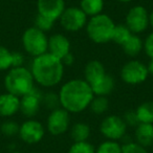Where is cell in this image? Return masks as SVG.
I'll list each match as a JSON object with an SVG mask.
<instances>
[{
    "instance_id": "cell-1",
    "label": "cell",
    "mask_w": 153,
    "mask_h": 153,
    "mask_svg": "<svg viewBox=\"0 0 153 153\" xmlns=\"http://www.w3.org/2000/svg\"><path fill=\"white\" fill-rule=\"evenodd\" d=\"M60 106L69 113H81L89 107L94 94L91 86L84 79H71L61 86Z\"/></svg>"
},
{
    "instance_id": "cell-2",
    "label": "cell",
    "mask_w": 153,
    "mask_h": 153,
    "mask_svg": "<svg viewBox=\"0 0 153 153\" xmlns=\"http://www.w3.org/2000/svg\"><path fill=\"white\" fill-rule=\"evenodd\" d=\"M62 61L49 53H45L33 59L30 72L35 83L45 88H51L61 83L64 76Z\"/></svg>"
},
{
    "instance_id": "cell-3",
    "label": "cell",
    "mask_w": 153,
    "mask_h": 153,
    "mask_svg": "<svg viewBox=\"0 0 153 153\" xmlns=\"http://www.w3.org/2000/svg\"><path fill=\"white\" fill-rule=\"evenodd\" d=\"M4 87L7 92L18 98L27 94L35 87V80L30 69L25 66L12 67L4 76Z\"/></svg>"
},
{
    "instance_id": "cell-4",
    "label": "cell",
    "mask_w": 153,
    "mask_h": 153,
    "mask_svg": "<svg viewBox=\"0 0 153 153\" xmlns=\"http://www.w3.org/2000/svg\"><path fill=\"white\" fill-rule=\"evenodd\" d=\"M115 23L110 16L107 14L89 17L86 24V34L92 42L97 44H106L112 41V35Z\"/></svg>"
},
{
    "instance_id": "cell-5",
    "label": "cell",
    "mask_w": 153,
    "mask_h": 153,
    "mask_svg": "<svg viewBox=\"0 0 153 153\" xmlns=\"http://www.w3.org/2000/svg\"><path fill=\"white\" fill-rule=\"evenodd\" d=\"M21 41L25 53L32 57L35 58L47 53L48 37L46 36V33L35 26L28 27L24 30Z\"/></svg>"
},
{
    "instance_id": "cell-6",
    "label": "cell",
    "mask_w": 153,
    "mask_h": 153,
    "mask_svg": "<svg viewBox=\"0 0 153 153\" xmlns=\"http://www.w3.org/2000/svg\"><path fill=\"white\" fill-rule=\"evenodd\" d=\"M121 79L128 85H138L147 80L149 76L147 65L138 60L126 62L120 71Z\"/></svg>"
},
{
    "instance_id": "cell-7",
    "label": "cell",
    "mask_w": 153,
    "mask_h": 153,
    "mask_svg": "<svg viewBox=\"0 0 153 153\" xmlns=\"http://www.w3.org/2000/svg\"><path fill=\"white\" fill-rule=\"evenodd\" d=\"M127 125L123 117L117 114L107 115L100 124V132L106 140H121L127 133Z\"/></svg>"
},
{
    "instance_id": "cell-8",
    "label": "cell",
    "mask_w": 153,
    "mask_h": 153,
    "mask_svg": "<svg viewBox=\"0 0 153 153\" xmlns=\"http://www.w3.org/2000/svg\"><path fill=\"white\" fill-rule=\"evenodd\" d=\"M61 26L66 32H79L87 24L88 17L80 7H65L59 19Z\"/></svg>"
},
{
    "instance_id": "cell-9",
    "label": "cell",
    "mask_w": 153,
    "mask_h": 153,
    "mask_svg": "<svg viewBox=\"0 0 153 153\" xmlns=\"http://www.w3.org/2000/svg\"><path fill=\"white\" fill-rule=\"evenodd\" d=\"M125 25L134 35L144 33L150 26V24H149V12L143 5L132 7L126 14Z\"/></svg>"
},
{
    "instance_id": "cell-10",
    "label": "cell",
    "mask_w": 153,
    "mask_h": 153,
    "mask_svg": "<svg viewBox=\"0 0 153 153\" xmlns=\"http://www.w3.org/2000/svg\"><path fill=\"white\" fill-rule=\"evenodd\" d=\"M70 126V113L59 107L53 109L47 117L46 129L51 135L59 136L64 134Z\"/></svg>"
},
{
    "instance_id": "cell-11",
    "label": "cell",
    "mask_w": 153,
    "mask_h": 153,
    "mask_svg": "<svg viewBox=\"0 0 153 153\" xmlns=\"http://www.w3.org/2000/svg\"><path fill=\"white\" fill-rule=\"evenodd\" d=\"M20 140L27 145L40 143L45 135V128L42 123L34 119H28L20 125L18 132Z\"/></svg>"
},
{
    "instance_id": "cell-12",
    "label": "cell",
    "mask_w": 153,
    "mask_h": 153,
    "mask_svg": "<svg viewBox=\"0 0 153 153\" xmlns=\"http://www.w3.org/2000/svg\"><path fill=\"white\" fill-rule=\"evenodd\" d=\"M43 92L34 87V89L27 94L20 98V112L28 119H33L38 114L42 105Z\"/></svg>"
},
{
    "instance_id": "cell-13",
    "label": "cell",
    "mask_w": 153,
    "mask_h": 153,
    "mask_svg": "<svg viewBox=\"0 0 153 153\" xmlns=\"http://www.w3.org/2000/svg\"><path fill=\"white\" fill-rule=\"evenodd\" d=\"M65 7L64 0H37V14L53 22L60 19Z\"/></svg>"
},
{
    "instance_id": "cell-14",
    "label": "cell",
    "mask_w": 153,
    "mask_h": 153,
    "mask_svg": "<svg viewBox=\"0 0 153 153\" xmlns=\"http://www.w3.org/2000/svg\"><path fill=\"white\" fill-rule=\"evenodd\" d=\"M70 41L64 35L57 33L51 35L48 38V45H47V53L55 56L56 58L62 60L64 56L70 53Z\"/></svg>"
},
{
    "instance_id": "cell-15",
    "label": "cell",
    "mask_w": 153,
    "mask_h": 153,
    "mask_svg": "<svg viewBox=\"0 0 153 153\" xmlns=\"http://www.w3.org/2000/svg\"><path fill=\"white\" fill-rule=\"evenodd\" d=\"M20 110V98L5 92L0 94V117H11Z\"/></svg>"
},
{
    "instance_id": "cell-16",
    "label": "cell",
    "mask_w": 153,
    "mask_h": 153,
    "mask_svg": "<svg viewBox=\"0 0 153 153\" xmlns=\"http://www.w3.org/2000/svg\"><path fill=\"white\" fill-rule=\"evenodd\" d=\"M106 74V69L102 62L99 60H91L86 64L84 68V80L90 86H92L100 81Z\"/></svg>"
},
{
    "instance_id": "cell-17",
    "label": "cell",
    "mask_w": 153,
    "mask_h": 153,
    "mask_svg": "<svg viewBox=\"0 0 153 153\" xmlns=\"http://www.w3.org/2000/svg\"><path fill=\"white\" fill-rule=\"evenodd\" d=\"M134 142L145 148L153 144V124L140 123L134 130Z\"/></svg>"
},
{
    "instance_id": "cell-18",
    "label": "cell",
    "mask_w": 153,
    "mask_h": 153,
    "mask_svg": "<svg viewBox=\"0 0 153 153\" xmlns=\"http://www.w3.org/2000/svg\"><path fill=\"white\" fill-rule=\"evenodd\" d=\"M115 88V81L113 76L109 74H106L102 79L96 84L91 86V89L94 91V96L100 97H108Z\"/></svg>"
},
{
    "instance_id": "cell-19",
    "label": "cell",
    "mask_w": 153,
    "mask_h": 153,
    "mask_svg": "<svg viewBox=\"0 0 153 153\" xmlns=\"http://www.w3.org/2000/svg\"><path fill=\"white\" fill-rule=\"evenodd\" d=\"M124 53L128 56V57L134 58L138 56L144 49V41L140 39L138 35L132 34L130 38L122 45Z\"/></svg>"
},
{
    "instance_id": "cell-20",
    "label": "cell",
    "mask_w": 153,
    "mask_h": 153,
    "mask_svg": "<svg viewBox=\"0 0 153 153\" xmlns=\"http://www.w3.org/2000/svg\"><path fill=\"white\" fill-rule=\"evenodd\" d=\"M90 133H91L90 126L83 122L74 124L70 128V137L74 140V143L86 142L89 138Z\"/></svg>"
},
{
    "instance_id": "cell-21",
    "label": "cell",
    "mask_w": 153,
    "mask_h": 153,
    "mask_svg": "<svg viewBox=\"0 0 153 153\" xmlns=\"http://www.w3.org/2000/svg\"><path fill=\"white\" fill-rule=\"evenodd\" d=\"M104 7V0H80V9L87 15V17L101 14Z\"/></svg>"
},
{
    "instance_id": "cell-22",
    "label": "cell",
    "mask_w": 153,
    "mask_h": 153,
    "mask_svg": "<svg viewBox=\"0 0 153 153\" xmlns=\"http://www.w3.org/2000/svg\"><path fill=\"white\" fill-rule=\"evenodd\" d=\"M134 111L140 123L153 124V101H145Z\"/></svg>"
},
{
    "instance_id": "cell-23",
    "label": "cell",
    "mask_w": 153,
    "mask_h": 153,
    "mask_svg": "<svg viewBox=\"0 0 153 153\" xmlns=\"http://www.w3.org/2000/svg\"><path fill=\"white\" fill-rule=\"evenodd\" d=\"M88 108L90 109V111H91L94 114H97V115L104 114L109 109V101H108V99H107V97L94 96L92 101L90 102Z\"/></svg>"
},
{
    "instance_id": "cell-24",
    "label": "cell",
    "mask_w": 153,
    "mask_h": 153,
    "mask_svg": "<svg viewBox=\"0 0 153 153\" xmlns=\"http://www.w3.org/2000/svg\"><path fill=\"white\" fill-rule=\"evenodd\" d=\"M132 35V33L129 30V28L124 24H115L114 30H113L112 35V41L114 43H117V45L122 46L128 39L130 38V36Z\"/></svg>"
},
{
    "instance_id": "cell-25",
    "label": "cell",
    "mask_w": 153,
    "mask_h": 153,
    "mask_svg": "<svg viewBox=\"0 0 153 153\" xmlns=\"http://www.w3.org/2000/svg\"><path fill=\"white\" fill-rule=\"evenodd\" d=\"M96 153H122V144L117 140H106L99 145Z\"/></svg>"
},
{
    "instance_id": "cell-26",
    "label": "cell",
    "mask_w": 153,
    "mask_h": 153,
    "mask_svg": "<svg viewBox=\"0 0 153 153\" xmlns=\"http://www.w3.org/2000/svg\"><path fill=\"white\" fill-rule=\"evenodd\" d=\"M13 67L12 51L7 47L0 45V71L9 70Z\"/></svg>"
},
{
    "instance_id": "cell-27",
    "label": "cell",
    "mask_w": 153,
    "mask_h": 153,
    "mask_svg": "<svg viewBox=\"0 0 153 153\" xmlns=\"http://www.w3.org/2000/svg\"><path fill=\"white\" fill-rule=\"evenodd\" d=\"M67 153H96V148L88 140L76 142L69 147Z\"/></svg>"
},
{
    "instance_id": "cell-28",
    "label": "cell",
    "mask_w": 153,
    "mask_h": 153,
    "mask_svg": "<svg viewBox=\"0 0 153 153\" xmlns=\"http://www.w3.org/2000/svg\"><path fill=\"white\" fill-rule=\"evenodd\" d=\"M19 127L20 125L15 121H12V120H7L4 121L1 126H0V131L7 137H13L15 135H18V132H19Z\"/></svg>"
},
{
    "instance_id": "cell-29",
    "label": "cell",
    "mask_w": 153,
    "mask_h": 153,
    "mask_svg": "<svg viewBox=\"0 0 153 153\" xmlns=\"http://www.w3.org/2000/svg\"><path fill=\"white\" fill-rule=\"evenodd\" d=\"M42 104L51 111L53 110V109L59 108V107H61L60 106L59 94L53 91L45 92V94H43L42 97Z\"/></svg>"
},
{
    "instance_id": "cell-30",
    "label": "cell",
    "mask_w": 153,
    "mask_h": 153,
    "mask_svg": "<svg viewBox=\"0 0 153 153\" xmlns=\"http://www.w3.org/2000/svg\"><path fill=\"white\" fill-rule=\"evenodd\" d=\"M53 25H55V22L53 21L43 17V16L39 15V14L36 15V18H35V25H34L35 27L39 28V30L44 33H47L53 30Z\"/></svg>"
},
{
    "instance_id": "cell-31",
    "label": "cell",
    "mask_w": 153,
    "mask_h": 153,
    "mask_svg": "<svg viewBox=\"0 0 153 153\" xmlns=\"http://www.w3.org/2000/svg\"><path fill=\"white\" fill-rule=\"evenodd\" d=\"M122 153H148L147 148L140 146L134 140L122 145Z\"/></svg>"
},
{
    "instance_id": "cell-32",
    "label": "cell",
    "mask_w": 153,
    "mask_h": 153,
    "mask_svg": "<svg viewBox=\"0 0 153 153\" xmlns=\"http://www.w3.org/2000/svg\"><path fill=\"white\" fill-rule=\"evenodd\" d=\"M123 120H124V122H125L126 125H127V127L135 128L136 126L140 124L137 117H136V113L134 110L126 111L125 114L123 115Z\"/></svg>"
},
{
    "instance_id": "cell-33",
    "label": "cell",
    "mask_w": 153,
    "mask_h": 153,
    "mask_svg": "<svg viewBox=\"0 0 153 153\" xmlns=\"http://www.w3.org/2000/svg\"><path fill=\"white\" fill-rule=\"evenodd\" d=\"M143 51L146 53V55L148 56L150 59L153 58V32L150 33L148 36L146 37V39L144 40V49Z\"/></svg>"
},
{
    "instance_id": "cell-34",
    "label": "cell",
    "mask_w": 153,
    "mask_h": 153,
    "mask_svg": "<svg viewBox=\"0 0 153 153\" xmlns=\"http://www.w3.org/2000/svg\"><path fill=\"white\" fill-rule=\"evenodd\" d=\"M12 60H13V67H20L23 66L25 58L20 51H12Z\"/></svg>"
},
{
    "instance_id": "cell-35",
    "label": "cell",
    "mask_w": 153,
    "mask_h": 153,
    "mask_svg": "<svg viewBox=\"0 0 153 153\" xmlns=\"http://www.w3.org/2000/svg\"><path fill=\"white\" fill-rule=\"evenodd\" d=\"M61 61H62V63H63L64 66H71L72 64L74 63V57L71 53V51L68 53L66 56H64L63 59H62Z\"/></svg>"
},
{
    "instance_id": "cell-36",
    "label": "cell",
    "mask_w": 153,
    "mask_h": 153,
    "mask_svg": "<svg viewBox=\"0 0 153 153\" xmlns=\"http://www.w3.org/2000/svg\"><path fill=\"white\" fill-rule=\"evenodd\" d=\"M147 68H148L149 74L153 76V58H152V59H150V61H149L148 65H147Z\"/></svg>"
},
{
    "instance_id": "cell-37",
    "label": "cell",
    "mask_w": 153,
    "mask_h": 153,
    "mask_svg": "<svg viewBox=\"0 0 153 153\" xmlns=\"http://www.w3.org/2000/svg\"><path fill=\"white\" fill-rule=\"evenodd\" d=\"M149 24L153 28V10L149 13Z\"/></svg>"
},
{
    "instance_id": "cell-38",
    "label": "cell",
    "mask_w": 153,
    "mask_h": 153,
    "mask_svg": "<svg viewBox=\"0 0 153 153\" xmlns=\"http://www.w3.org/2000/svg\"><path fill=\"white\" fill-rule=\"evenodd\" d=\"M117 1H120V2H122V3H128V2H130V1H132V0H117Z\"/></svg>"
},
{
    "instance_id": "cell-39",
    "label": "cell",
    "mask_w": 153,
    "mask_h": 153,
    "mask_svg": "<svg viewBox=\"0 0 153 153\" xmlns=\"http://www.w3.org/2000/svg\"><path fill=\"white\" fill-rule=\"evenodd\" d=\"M151 149H152V151H153V144H152V146H151Z\"/></svg>"
},
{
    "instance_id": "cell-40",
    "label": "cell",
    "mask_w": 153,
    "mask_h": 153,
    "mask_svg": "<svg viewBox=\"0 0 153 153\" xmlns=\"http://www.w3.org/2000/svg\"><path fill=\"white\" fill-rule=\"evenodd\" d=\"M15 153H20V152H15Z\"/></svg>"
}]
</instances>
